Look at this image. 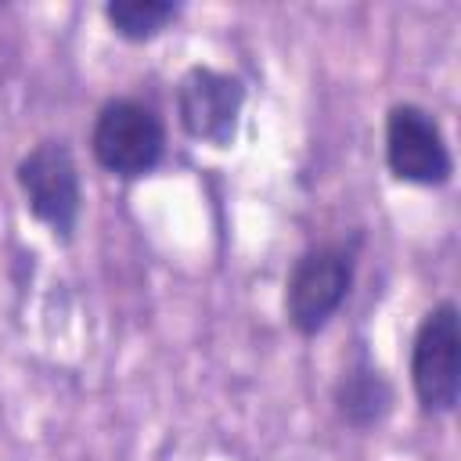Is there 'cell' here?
Masks as SVG:
<instances>
[{
	"instance_id": "cell-1",
	"label": "cell",
	"mask_w": 461,
	"mask_h": 461,
	"mask_svg": "<svg viewBox=\"0 0 461 461\" xmlns=\"http://www.w3.org/2000/svg\"><path fill=\"white\" fill-rule=\"evenodd\" d=\"M353 285V252L346 245H313L306 249L285 285V313L288 324L303 335H317Z\"/></svg>"
},
{
	"instance_id": "cell-2",
	"label": "cell",
	"mask_w": 461,
	"mask_h": 461,
	"mask_svg": "<svg viewBox=\"0 0 461 461\" xmlns=\"http://www.w3.org/2000/svg\"><path fill=\"white\" fill-rule=\"evenodd\" d=\"M94 158L115 176H144L166 151V130L158 115L140 101H108L94 119Z\"/></svg>"
},
{
	"instance_id": "cell-3",
	"label": "cell",
	"mask_w": 461,
	"mask_h": 461,
	"mask_svg": "<svg viewBox=\"0 0 461 461\" xmlns=\"http://www.w3.org/2000/svg\"><path fill=\"white\" fill-rule=\"evenodd\" d=\"M411 385L429 414H450L461 393V328L457 306L439 303L425 313L411 349Z\"/></svg>"
},
{
	"instance_id": "cell-4",
	"label": "cell",
	"mask_w": 461,
	"mask_h": 461,
	"mask_svg": "<svg viewBox=\"0 0 461 461\" xmlns=\"http://www.w3.org/2000/svg\"><path fill=\"white\" fill-rule=\"evenodd\" d=\"M18 187L25 194V205L40 223L54 230V238L68 241L79 220L83 191H79V169L65 140H43L18 162Z\"/></svg>"
},
{
	"instance_id": "cell-5",
	"label": "cell",
	"mask_w": 461,
	"mask_h": 461,
	"mask_svg": "<svg viewBox=\"0 0 461 461\" xmlns=\"http://www.w3.org/2000/svg\"><path fill=\"white\" fill-rule=\"evenodd\" d=\"M385 158L393 176L421 187L450 180V148L439 133V122L418 104H396L385 119Z\"/></svg>"
},
{
	"instance_id": "cell-6",
	"label": "cell",
	"mask_w": 461,
	"mask_h": 461,
	"mask_svg": "<svg viewBox=\"0 0 461 461\" xmlns=\"http://www.w3.org/2000/svg\"><path fill=\"white\" fill-rule=\"evenodd\" d=\"M245 104V86L241 79L216 72V68H191L180 79L176 90V112L184 130L212 148H230L238 137V119Z\"/></svg>"
},
{
	"instance_id": "cell-7",
	"label": "cell",
	"mask_w": 461,
	"mask_h": 461,
	"mask_svg": "<svg viewBox=\"0 0 461 461\" xmlns=\"http://www.w3.org/2000/svg\"><path fill=\"white\" fill-rule=\"evenodd\" d=\"M335 407L342 414L346 425L353 429H371L378 425L389 407H393V385L385 382V375L378 367H371L367 360L353 364L339 385H335Z\"/></svg>"
},
{
	"instance_id": "cell-8",
	"label": "cell",
	"mask_w": 461,
	"mask_h": 461,
	"mask_svg": "<svg viewBox=\"0 0 461 461\" xmlns=\"http://www.w3.org/2000/svg\"><path fill=\"white\" fill-rule=\"evenodd\" d=\"M108 25L133 43H144L151 36H158L173 18H176V4L166 0H115L104 7Z\"/></svg>"
}]
</instances>
